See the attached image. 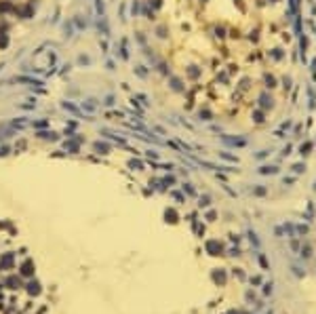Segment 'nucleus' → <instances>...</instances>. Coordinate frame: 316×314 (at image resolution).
<instances>
[{"label":"nucleus","mask_w":316,"mask_h":314,"mask_svg":"<svg viewBox=\"0 0 316 314\" xmlns=\"http://www.w3.org/2000/svg\"><path fill=\"white\" fill-rule=\"evenodd\" d=\"M266 82H268V87H270V89H274V87H276V78H274L272 74H268V76H266Z\"/></svg>","instance_id":"obj_5"},{"label":"nucleus","mask_w":316,"mask_h":314,"mask_svg":"<svg viewBox=\"0 0 316 314\" xmlns=\"http://www.w3.org/2000/svg\"><path fill=\"white\" fill-rule=\"evenodd\" d=\"M310 150H312V143H310V141H306V143L299 145V154H301V156H304V154H310Z\"/></svg>","instance_id":"obj_2"},{"label":"nucleus","mask_w":316,"mask_h":314,"mask_svg":"<svg viewBox=\"0 0 316 314\" xmlns=\"http://www.w3.org/2000/svg\"><path fill=\"white\" fill-rule=\"evenodd\" d=\"M259 173H272V175H274V173H278V167H268V165H266V167L259 169Z\"/></svg>","instance_id":"obj_3"},{"label":"nucleus","mask_w":316,"mask_h":314,"mask_svg":"<svg viewBox=\"0 0 316 314\" xmlns=\"http://www.w3.org/2000/svg\"><path fill=\"white\" fill-rule=\"evenodd\" d=\"M272 2H278V0H272Z\"/></svg>","instance_id":"obj_11"},{"label":"nucleus","mask_w":316,"mask_h":314,"mask_svg":"<svg viewBox=\"0 0 316 314\" xmlns=\"http://www.w3.org/2000/svg\"><path fill=\"white\" fill-rule=\"evenodd\" d=\"M293 171H295V173H301V171H306V165L297 162V165H293Z\"/></svg>","instance_id":"obj_6"},{"label":"nucleus","mask_w":316,"mask_h":314,"mask_svg":"<svg viewBox=\"0 0 316 314\" xmlns=\"http://www.w3.org/2000/svg\"><path fill=\"white\" fill-rule=\"evenodd\" d=\"M253 118H255V122H264V114H261V112H255Z\"/></svg>","instance_id":"obj_8"},{"label":"nucleus","mask_w":316,"mask_h":314,"mask_svg":"<svg viewBox=\"0 0 316 314\" xmlns=\"http://www.w3.org/2000/svg\"><path fill=\"white\" fill-rule=\"evenodd\" d=\"M312 72H314V74H316V57H314V59H312Z\"/></svg>","instance_id":"obj_9"},{"label":"nucleus","mask_w":316,"mask_h":314,"mask_svg":"<svg viewBox=\"0 0 316 314\" xmlns=\"http://www.w3.org/2000/svg\"><path fill=\"white\" fill-rule=\"evenodd\" d=\"M282 87H284L287 91L291 89V78H289V76H284V78H282Z\"/></svg>","instance_id":"obj_7"},{"label":"nucleus","mask_w":316,"mask_h":314,"mask_svg":"<svg viewBox=\"0 0 316 314\" xmlns=\"http://www.w3.org/2000/svg\"><path fill=\"white\" fill-rule=\"evenodd\" d=\"M314 190H316V181H314Z\"/></svg>","instance_id":"obj_10"},{"label":"nucleus","mask_w":316,"mask_h":314,"mask_svg":"<svg viewBox=\"0 0 316 314\" xmlns=\"http://www.w3.org/2000/svg\"><path fill=\"white\" fill-rule=\"evenodd\" d=\"M272 59H282V55H284V53H282V51H280V48H272Z\"/></svg>","instance_id":"obj_4"},{"label":"nucleus","mask_w":316,"mask_h":314,"mask_svg":"<svg viewBox=\"0 0 316 314\" xmlns=\"http://www.w3.org/2000/svg\"><path fill=\"white\" fill-rule=\"evenodd\" d=\"M259 101H261V105H264V108H272V105H274V103H272L274 99H272V97H268L266 93H264V95L259 97Z\"/></svg>","instance_id":"obj_1"}]
</instances>
